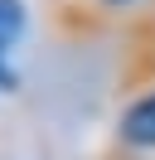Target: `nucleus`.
<instances>
[{
    "instance_id": "f257e3e1",
    "label": "nucleus",
    "mask_w": 155,
    "mask_h": 160,
    "mask_svg": "<svg viewBox=\"0 0 155 160\" xmlns=\"http://www.w3.org/2000/svg\"><path fill=\"white\" fill-rule=\"evenodd\" d=\"M116 141L126 150H155V82H141L116 117Z\"/></svg>"
},
{
    "instance_id": "f03ea898",
    "label": "nucleus",
    "mask_w": 155,
    "mask_h": 160,
    "mask_svg": "<svg viewBox=\"0 0 155 160\" xmlns=\"http://www.w3.org/2000/svg\"><path fill=\"white\" fill-rule=\"evenodd\" d=\"M24 29H29L24 0H0V44H10V49H15V44L24 39Z\"/></svg>"
},
{
    "instance_id": "7ed1b4c3",
    "label": "nucleus",
    "mask_w": 155,
    "mask_h": 160,
    "mask_svg": "<svg viewBox=\"0 0 155 160\" xmlns=\"http://www.w3.org/2000/svg\"><path fill=\"white\" fill-rule=\"evenodd\" d=\"M19 88V73L10 63V44H0V92H15Z\"/></svg>"
},
{
    "instance_id": "20e7f679",
    "label": "nucleus",
    "mask_w": 155,
    "mask_h": 160,
    "mask_svg": "<svg viewBox=\"0 0 155 160\" xmlns=\"http://www.w3.org/2000/svg\"><path fill=\"white\" fill-rule=\"evenodd\" d=\"M97 10H107V15H126V10H136L141 0H92Z\"/></svg>"
},
{
    "instance_id": "39448f33",
    "label": "nucleus",
    "mask_w": 155,
    "mask_h": 160,
    "mask_svg": "<svg viewBox=\"0 0 155 160\" xmlns=\"http://www.w3.org/2000/svg\"><path fill=\"white\" fill-rule=\"evenodd\" d=\"M141 78L155 82V49H145V63H141Z\"/></svg>"
}]
</instances>
